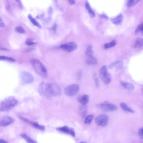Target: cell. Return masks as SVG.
I'll use <instances>...</instances> for the list:
<instances>
[{"mask_svg": "<svg viewBox=\"0 0 143 143\" xmlns=\"http://www.w3.org/2000/svg\"><path fill=\"white\" fill-rule=\"evenodd\" d=\"M18 103L17 99L15 97H9L2 101L0 104V111H8L16 107Z\"/></svg>", "mask_w": 143, "mask_h": 143, "instance_id": "cell-1", "label": "cell"}, {"mask_svg": "<svg viewBox=\"0 0 143 143\" xmlns=\"http://www.w3.org/2000/svg\"><path fill=\"white\" fill-rule=\"evenodd\" d=\"M31 64L36 72L41 77L46 78L47 77V70L44 65L39 60L32 59L30 61Z\"/></svg>", "mask_w": 143, "mask_h": 143, "instance_id": "cell-2", "label": "cell"}, {"mask_svg": "<svg viewBox=\"0 0 143 143\" xmlns=\"http://www.w3.org/2000/svg\"><path fill=\"white\" fill-rule=\"evenodd\" d=\"M38 91L41 96L46 98L51 97L50 84L42 82L40 83L38 87Z\"/></svg>", "mask_w": 143, "mask_h": 143, "instance_id": "cell-3", "label": "cell"}, {"mask_svg": "<svg viewBox=\"0 0 143 143\" xmlns=\"http://www.w3.org/2000/svg\"><path fill=\"white\" fill-rule=\"evenodd\" d=\"M80 87L78 85L73 84L69 85L65 88L64 92L68 97H72L75 96L79 91Z\"/></svg>", "mask_w": 143, "mask_h": 143, "instance_id": "cell-4", "label": "cell"}, {"mask_svg": "<svg viewBox=\"0 0 143 143\" xmlns=\"http://www.w3.org/2000/svg\"><path fill=\"white\" fill-rule=\"evenodd\" d=\"M99 74L100 77L104 83L106 84L110 83L111 82V78L106 66H103L100 69Z\"/></svg>", "mask_w": 143, "mask_h": 143, "instance_id": "cell-5", "label": "cell"}, {"mask_svg": "<svg viewBox=\"0 0 143 143\" xmlns=\"http://www.w3.org/2000/svg\"><path fill=\"white\" fill-rule=\"evenodd\" d=\"M21 83L22 84H31L34 82V78L32 75L26 71L22 72L20 74Z\"/></svg>", "mask_w": 143, "mask_h": 143, "instance_id": "cell-6", "label": "cell"}, {"mask_svg": "<svg viewBox=\"0 0 143 143\" xmlns=\"http://www.w3.org/2000/svg\"><path fill=\"white\" fill-rule=\"evenodd\" d=\"M97 107L106 112H113L117 110V107L115 105L107 102H104L98 105Z\"/></svg>", "mask_w": 143, "mask_h": 143, "instance_id": "cell-7", "label": "cell"}, {"mask_svg": "<svg viewBox=\"0 0 143 143\" xmlns=\"http://www.w3.org/2000/svg\"><path fill=\"white\" fill-rule=\"evenodd\" d=\"M108 120V117L107 116L102 114L96 117L95 121L98 126L104 127L107 125Z\"/></svg>", "mask_w": 143, "mask_h": 143, "instance_id": "cell-8", "label": "cell"}, {"mask_svg": "<svg viewBox=\"0 0 143 143\" xmlns=\"http://www.w3.org/2000/svg\"><path fill=\"white\" fill-rule=\"evenodd\" d=\"M56 130L60 132L69 135L73 137L75 136V131L73 128L67 126L58 127L56 128Z\"/></svg>", "mask_w": 143, "mask_h": 143, "instance_id": "cell-9", "label": "cell"}, {"mask_svg": "<svg viewBox=\"0 0 143 143\" xmlns=\"http://www.w3.org/2000/svg\"><path fill=\"white\" fill-rule=\"evenodd\" d=\"M51 93L52 97H59L61 94V90L59 86L54 83L50 84Z\"/></svg>", "mask_w": 143, "mask_h": 143, "instance_id": "cell-10", "label": "cell"}, {"mask_svg": "<svg viewBox=\"0 0 143 143\" xmlns=\"http://www.w3.org/2000/svg\"><path fill=\"white\" fill-rule=\"evenodd\" d=\"M60 47L63 50L68 52L73 51L77 48V45L75 42H70L61 45Z\"/></svg>", "mask_w": 143, "mask_h": 143, "instance_id": "cell-11", "label": "cell"}, {"mask_svg": "<svg viewBox=\"0 0 143 143\" xmlns=\"http://www.w3.org/2000/svg\"><path fill=\"white\" fill-rule=\"evenodd\" d=\"M14 119L9 116H4L1 119L0 121L1 127H6L10 125L14 122Z\"/></svg>", "mask_w": 143, "mask_h": 143, "instance_id": "cell-12", "label": "cell"}, {"mask_svg": "<svg viewBox=\"0 0 143 143\" xmlns=\"http://www.w3.org/2000/svg\"><path fill=\"white\" fill-rule=\"evenodd\" d=\"M89 100V96L86 94L81 95L78 99V102L83 105H86L88 103Z\"/></svg>", "mask_w": 143, "mask_h": 143, "instance_id": "cell-13", "label": "cell"}, {"mask_svg": "<svg viewBox=\"0 0 143 143\" xmlns=\"http://www.w3.org/2000/svg\"><path fill=\"white\" fill-rule=\"evenodd\" d=\"M123 17L122 14H120L115 18L111 19V21L114 25H118L121 24L123 20Z\"/></svg>", "mask_w": 143, "mask_h": 143, "instance_id": "cell-14", "label": "cell"}, {"mask_svg": "<svg viewBox=\"0 0 143 143\" xmlns=\"http://www.w3.org/2000/svg\"><path fill=\"white\" fill-rule=\"evenodd\" d=\"M121 84L124 88L130 91H133L135 89L134 85L131 83L121 82Z\"/></svg>", "mask_w": 143, "mask_h": 143, "instance_id": "cell-15", "label": "cell"}, {"mask_svg": "<svg viewBox=\"0 0 143 143\" xmlns=\"http://www.w3.org/2000/svg\"><path fill=\"white\" fill-rule=\"evenodd\" d=\"M135 48L140 49L143 47V39L141 38H138L137 39L133 45Z\"/></svg>", "mask_w": 143, "mask_h": 143, "instance_id": "cell-16", "label": "cell"}, {"mask_svg": "<svg viewBox=\"0 0 143 143\" xmlns=\"http://www.w3.org/2000/svg\"><path fill=\"white\" fill-rule=\"evenodd\" d=\"M123 64L122 61H118L111 64L109 66L110 68H115L116 70L120 69L122 67Z\"/></svg>", "mask_w": 143, "mask_h": 143, "instance_id": "cell-17", "label": "cell"}, {"mask_svg": "<svg viewBox=\"0 0 143 143\" xmlns=\"http://www.w3.org/2000/svg\"><path fill=\"white\" fill-rule=\"evenodd\" d=\"M85 5V8L89 12L90 16L92 18H94L96 16V15L88 1H86Z\"/></svg>", "mask_w": 143, "mask_h": 143, "instance_id": "cell-18", "label": "cell"}, {"mask_svg": "<svg viewBox=\"0 0 143 143\" xmlns=\"http://www.w3.org/2000/svg\"><path fill=\"white\" fill-rule=\"evenodd\" d=\"M79 111L81 116L84 117L87 115V107L86 105L80 106L79 108Z\"/></svg>", "mask_w": 143, "mask_h": 143, "instance_id": "cell-19", "label": "cell"}, {"mask_svg": "<svg viewBox=\"0 0 143 143\" xmlns=\"http://www.w3.org/2000/svg\"><path fill=\"white\" fill-rule=\"evenodd\" d=\"M86 63L88 65H93L97 64V61L96 59L91 56L88 57L86 60Z\"/></svg>", "mask_w": 143, "mask_h": 143, "instance_id": "cell-20", "label": "cell"}, {"mask_svg": "<svg viewBox=\"0 0 143 143\" xmlns=\"http://www.w3.org/2000/svg\"><path fill=\"white\" fill-rule=\"evenodd\" d=\"M120 106L123 110L125 111L132 113L135 112V111L131 108L128 107L127 104L124 103H121L120 104Z\"/></svg>", "mask_w": 143, "mask_h": 143, "instance_id": "cell-21", "label": "cell"}, {"mask_svg": "<svg viewBox=\"0 0 143 143\" xmlns=\"http://www.w3.org/2000/svg\"><path fill=\"white\" fill-rule=\"evenodd\" d=\"M135 34L136 35H143V22L137 27L135 31Z\"/></svg>", "mask_w": 143, "mask_h": 143, "instance_id": "cell-22", "label": "cell"}, {"mask_svg": "<svg viewBox=\"0 0 143 143\" xmlns=\"http://www.w3.org/2000/svg\"><path fill=\"white\" fill-rule=\"evenodd\" d=\"M21 137L25 140L28 143H36V142L33 140L30 136L25 134L20 135Z\"/></svg>", "mask_w": 143, "mask_h": 143, "instance_id": "cell-23", "label": "cell"}, {"mask_svg": "<svg viewBox=\"0 0 143 143\" xmlns=\"http://www.w3.org/2000/svg\"><path fill=\"white\" fill-rule=\"evenodd\" d=\"M140 1L137 0H130L127 2V6L128 8H132L136 5Z\"/></svg>", "mask_w": 143, "mask_h": 143, "instance_id": "cell-24", "label": "cell"}, {"mask_svg": "<svg viewBox=\"0 0 143 143\" xmlns=\"http://www.w3.org/2000/svg\"><path fill=\"white\" fill-rule=\"evenodd\" d=\"M28 18L33 25H34L40 28H41V26L39 23L34 18L32 17L31 14H30L28 15Z\"/></svg>", "mask_w": 143, "mask_h": 143, "instance_id": "cell-25", "label": "cell"}, {"mask_svg": "<svg viewBox=\"0 0 143 143\" xmlns=\"http://www.w3.org/2000/svg\"><path fill=\"white\" fill-rule=\"evenodd\" d=\"M30 123L32 126L42 131L45 130V127L44 126L40 125L36 122H31Z\"/></svg>", "mask_w": 143, "mask_h": 143, "instance_id": "cell-26", "label": "cell"}, {"mask_svg": "<svg viewBox=\"0 0 143 143\" xmlns=\"http://www.w3.org/2000/svg\"><path fill=\"white\" fill-rule=\"evenodd\" d=\"M94 115H89L86 117L84 121V123L87 125H89L91 123L94 118Z\"/></svg>", "mask_w": 143, "mask_h": 143, "instance_id": "cell-27", "label": "cell"}, {"mask_svg": "<svg viewBox=\"0 0 143 143\" xmlns=\"http://www.w3.org/2000/svg\"><path fill=\"white\" fill-rule=\"evenodd\" d=\"M117 44L116 41L114 40L109 43L106 44L104 45V47L105 49H108L115 46Z\"/></svg>", "mask_w": 143, "mask_h": 143, "instance_id": "cell-28", "label": "cell"}, {"mask_svg": "<svg viewBox=\"0 0 143 143\" xmlns=\"http://www.w3.org/2000/svg\"><path fill=\"white\" fill-rule=\"evenodd\" d=\"M0 59L3 60L10 62L11 63H14L15 61V60L12 58L3 56H0Z\"/></svg>", "mask_w": 143, "mask_h": 143, "instance_id": "cell-29", "label": "cell"}, {"mask_svg": "<svg viewBox=\"0 0 143 143\" xmlns=\"http://www.w3.org/2000/svg\"><path fill=\"white\" fill-rule=\"evenodd\" d=\"M93 76L95 85L98 88L99 87V83L98 76L96 73H93Z\"/></svg>", "mask_w": 143, "mask_h": 143, "instance_id": "cell-30", "label": "cell"}, {"mask_svg": "<svg viewBox=\"0 0 143 143\" xmlns=\"http://www.w3.org/2000/svg\"><path fill=\"white\" fill-rule=\"evenodd\" d=\"M92 47L91 45L88 46L86 51L85 52V54L88 57L92 56L93 53V51L92 50Z\"/></svg>", "mask_w": 143, "mask_h": 143, "instance_id": "cell-31", "label": "cell"}, {"mask_svg": "<svg viewBox=\"0 0 143 143\" xmlns=\"http://www.w3.org/2000/svg\"><path fill=\"white\" fill-rule=\"evenodd\" d=\"M15 30L17 32L21 34L24 33L25 32V30L23 28L20 26L17 27L15 28Z\"/></svg>", "mask_w": 143, "mask_h": 143, "instance_id": "cell-32", "label": "cell"}, {"mask_svg": "<svg viewBox=\"0 0 143 143\" xmlns=\"http://www.w3.org/2000/svg\"><path fill=\"white\" fill-rule=\"evenodd\" d=\"M37 43V42H33L32 39H27L26 41V44L29 46L34 45Z\"/></svg>", "mask_w": 143, "mask_h": 143, "instance_id": "cell-33", "label": "cell"}, {"mask_svg": "<svg viewBox=\"0 0 143 143\" xmlns=\"http://www.w3.org/2000/svg\"><path fill=\"white\" fill-rule=\"evenodd\" d=\"M18 117L21 120L25 122L30 123H31V122L28 120V119L22 116H19Z\"/></svg>", "mask_w": 143, "mask_h": 143, "instance_id": "cell-34", "label": "cell"}, {"mask_svg": "<svg viewBox=\"0 0 143 143\" xmlns=\"http://www.w3.org/2000/svg\"><path fill=\"white\" fill-rule=\"evenodd\" d=\"M139 135L141 139L143 140V127L140 128L139 130Z\"/></svg>", "mask_w": 143, "mask_h": 143, "instance_id": "cell-35", "label": "cell"}, {"mask_svg": "<svg viewBox=\"0 0 143 143\" xmlns=\"http://www.w3.org/2000/svg\"><path fill=\"white\" fill-rule=\"evenodd\" d=\"M57 28V25L56 23H55L53 27L51 28V30L54 33H55L56 32Z\"/></svg>", "mask_w": 143, "mask_h": 143, "instance_id": "cell-36", "label": "cell"}, {"mask_svg": "<svg viewBox=\"0 0 143 143\" xmlns=\"http://www.w3.org/2000/svg\"><path fill=\"white\" fill-rule=\"evenodd\" d=\"M5 26V24L1 17L0 18V27H3Z\"/></svg>", "mask_w": 143, "mask_h": 143, "instance_id": "cell-37", "label": "cell"}, {"mask_svg": "<svg viewBox=\"0 0 143 143\" xmlns=\"http://www.w3.org/2000/svg\"><path fill=\"white\" fill-rule=\"evenodd\" d=\"M82 71H80L78 72L77 74L78 78L79 79H80L82 77Z\"/></svg>", "mask_w": 143, "mask_h": 143, "instance_id": "cell-38", "label": "cell"}, {"mask_svg": "<svg viewBox=\"0 0 143 143\" xmlns=\"http://www.w3.org/2000/svg\"><path fill=\"white\" fill-rule=\"evenodd\" d=\"M70 4L72 6H73L75 4V2L74 1H69Z\"/></svg>", "mask_w": 143, "mask_h": 143, "instance_id": "cell-39", "label": "cell"}, {"mask_svg": "<svg viewBox=\"0 0 143 143\" xmlns=\"http://www.w3.org/2000/svg\"><path fill=\"white\" fill-rule=\"evenodd\" d=\"M18 1V3H19V7H20V8H21L22 7V3L21 2V1Z\"/></svg>", "mask_w": 143, "mask_h": 143, "instance_id": "cell-40", "label": "cell"}, {"mask_svg": "<svg viewBox=\"0 0 143 143\" xmlns=\"http://www.w3.org/2000/svg\"><path fill=\"white\" fill-rule=\"evenodd\" d=\"M101 17L103 18H105L106 19H108V17L106 15V14H102V15L101 16Z\"/></svg>", "mask_w": 143, "mask_h": 143, "instance_id": "cell-41", "label": "cell"}, {"mask_svg": "<svg viewBox=\"0 0 143 143\" xmlns=\"http://www.w3.org/2000/svg\"><path fill=\"white\" fill-rule=\"evenodd\" d=\"M0 143H8L7 141L1 139L0 141Z\"/></svg>", "mask_w": 143, "mask_h": 143, "instance_id": "cell-42", "label": "cell"}, {"mask_svg": "<svg viewBox=\"0 0 143 143\" xmlns=\"http://www.w3.org/2000/svg\"><path fill=\"white\" fill-rule=\"evenodd\" d=\"M2 49V50H8L7 49H3V48H2V49H1V50Z\"/></svg>", "mask_w": 143, "mask_h": 143, "instance_id": "cell-43", "label": "cell"}, {"mask_svg": "<svg viewBox=\"0 0 143 143\" xmlns=\"http://www.w3.org/2000/svg\"><path fill=\"white\" fill-rule=\"evenodd\" d=\"M80 143H86L84 142H81Z\"/></svg>", "mask_w": 143, "mask_h": 143, "instance_id": "cell-44", "label": "cell"}, {"mask_svg": "<svg viewBox=\"0 0 143 143\" xmlns=\"http://www.w3.org/2000/svg\"><path fill=\"white\" fill-rule=\"evenodd\" d=\"M142 92H143V88H142Z\"/></svg>", "mask_w": 143, "mask_h": 143, "instance_id": "cell-45", "label": "cell"}]
</instances>
